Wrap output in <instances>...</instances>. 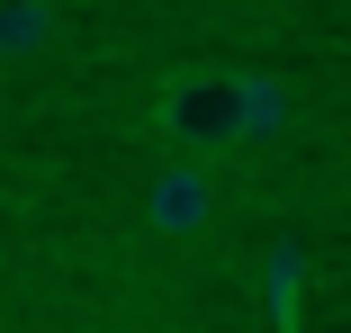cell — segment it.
Returning a JSON list of instances; mask_svg holds the SVG:
<instances>
[{"label":"cell","instance_id":"cell-1","mask_svg":"<svg viewBox=\"0 0 351 333\" xmlns=\"http://www.w3.org/2000/svg\"><path fill=\"white\" fill-rule=\"evenodd\" d=\"M154 126L189 153L243 145V73H171L162 99H154Z\"/></svg>","mask_w":351,"mask_h":333},{"label":"cell","instance_id":"cell-2","mask_svg":"<svg viewBox=\"0 0 351 333\" xmlns=\"http://www.w3.org/2000/svg\"><path fill=\"white\" fill-rule=\"evenodd\" d=\"M207 208H217L207 171H162V180H154V198H145L154 234H198V225H207Z\"/></svg>","mask_w":351,"mask_h":333},{"label":"cell","instance_id":"cell-3","mask_svg":"<svg viewBox=\"0 0 351 333\" xmlns=\"http://www.w3.org/2000/svg\"><path fill=\"white\" fill-rule=\"evenodd\" d=\"M63 18L45 10V0H19V10H0V63H19V54H36L45 36H54Z\"/></svg>","mask_w":351,"mask_h":333},{"label":"cell","instance_id":"cell-4","mask_svg":"<svg viewBox=\"0 0 351 333\" xmlns=\"http://www.w3.org/2000/svg\"><path fill=\"white\" fill-rule=\"evenodd\" d=\"M270 126H289V90L261 82V73H243V136H270Z\"/></svg>","mask_w":351,"mask_h":333}]
</instances>
